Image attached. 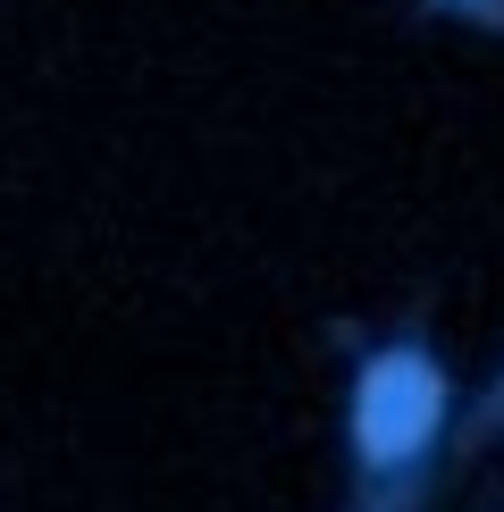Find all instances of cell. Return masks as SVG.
<instances>
[{"label":"cell","instance_id":"cell-1","mask_svg":"<svg viewBox=\"0 0 504 512\" xmlns=\"http://www.w3.org/2000/svg\"><path fill=\"white\" fill-rule=\"evenodd\" d=\"M362 454L370 462H404V454H420L429 445V429H437V370L420 353H387L378 370L362 378Z\"/></svg>","mask_w":504,"mask_h":512}]
</instances>
